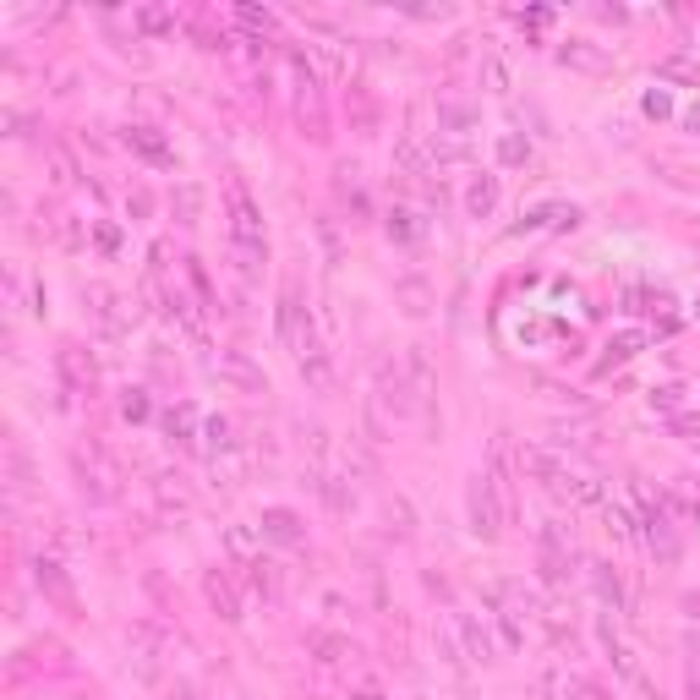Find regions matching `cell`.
I'll return each instance as SVG.
<instances>
[{"label":"cell","instance_id":"9a60e30c","mask_svg":"<svg viewBox=\"0 0 700 700\" xmlns=\"http://www.w3.org/2000/svg\"><path fill=\"white\" fill-rule=\"evenodd\" d=\"M640 525H646V536H640V542H646L662 564H673V558H679V536L668 531V520H662L657 509H646V520H640Z\"/></svg>","mask_w":700,"mask_h":700},{"label":"cell","instance_id":"e575fe53","mask_svg":"<svg viewBox=\"0 0 700 700\" xmlns=\"http://www.w3.org/2000/svg\"><path fill=\"white\" fill-rule=\"evenodd\" d=\"M93 241H99V252H121V230H115V225H99V230H93Z\"/></svg>","mask_w":700,"mask_h":700},{"label":"cell","instance_id":"8d00e7d4","mask_svg":"<svg viewBox=\"0 0 700 700\" xmlns=\"http://www.w3.org/2000/svg\"><path fill=\"white\" fill-rule=\"evenodd\" d=\"M690 695H695V700H700V657H695V662H690Z\"/></svg>","mask_w":700,"mask_h":700},{"label":"cell","instance_id":"277c9868","mask_svg":"<svg viewBox=\"0 0 700 700\" xmlns=\"http://www.w3.org/2000/svg\"><path fill=\"white\" fill-rule=\"evenodd\" d=\"M465 509H471V531L482 536V542H493V536L504 531V520H509L487 476H476V482H471V498H465Z\"/></svg>","mask_w":700,"mask_h":700},{"label":"cell","instance_id":"30bf717a","mask_svg":"<svg viewBox=\"0 0 700 700\" xmlns=\"http://www.w3.org/2000/svg\"><path fill=\"white\" fill-rule=\"evenodd\" d=\"M126 646H132V657H137V679H159V646H165V635H159L154 624H137L132 635H126Z\"/></svg>","mask_w":700,"mask_h":700},{"label":"cell","instance_id":"d4e9b609","mask_svg":"<svg viewBox=\"0 0 700 700\" xmlns=\"http://www.w3.org/2000/svg\"><path fill=\"white\" fill-rule=\"evenodd\" d=\"M498 159H504V165H525V159H531V143H525L520 132H504L498 137Z\"/></svg>","mask_w":700,"mask_h":700},{"label":"cell","instance_id":"5bb4252c","mask_svg":"<svg viewBox=\"0 0 700 700\" xmlns=\"http://www.w3.org/2000/svg\"><path fill=\"white\" fill-rule=\"evenodd\" d=\"M454 629H460V640H465V651H471V662H498V651H493V635H487L482 624H476L471 613H454Z\"/></svg>","mask_w":700,"mask_h":700},{"label":"cell","instance_id":"7a4b0ae2","mask_svg":"<svg viewBox=\"0 0 700 700\" xmlns=\"http://www.w3.org/2000/svg\"><path fill=\"white\" fill-rule=\"evenodd\" d=\"M597 640H602V651H608V662H613V673H618V679H624V684H629V690H635L640 700H662L657 690H651V679H646V668H640V651H635V646H629V640H624V635H618V629H613V618H608V613H602V618H597Z\"/></svg>","mask_w":700,"mask_h":700},{"label":"cell","instance_id":"5b68a950","mask_svg":"<svg viewBox=\"0 0 700 700\" xmlns=\"http://www.w3.org/2000/svg\"><path fill=\"white\" fill-rule=\"evenodd\" d=\"M214 372H219V383H230V389H241V394H263V389H268L263 367H252L247 350H219Z\"/></svg>","mask_w":700,"mask_h":700},{"label":"cell","instance_id":"1f68e13d","mask_svg":"<svg viewBox=\"0 0 700 700\" xmlns=\"http://www.w3.org/2000/svg\"><path fill=\"white\" fill-rule=\"evenodd\" d=\"M175 208H181V225H197V208H203V192H197V186H181Z\"/></svg>","mask_w":700,"mask_h":700},{"label":"cell","instance_id":"8fae6325","mask_svg":"<svg viewBox=\"0 0 700 700\" xmlns=\"http://www.w3.org/2000/svg\"><path fill=\"white\" fill-rule=\"evenodd\" d=\"M208 482H214V487H241V482H247V449L230 443V449L208 454Z\"/></svg>","mask_w":700,"mask_h":700},{"label":"cell","instance_id":"7c38bea8","mask_svg":"<svg viewBox=\"0 0 700 700\" xmlns=\"http://www.w3.org/2000/svg\"><path fill=\"white\" fill-rule=\"evenodd\" d=\"M126 148H132V154H143L148 165H159V170L175 165V154L165 148V137H159L154 126H126Z\"/></svg>","mask_w":700,"mask_h":700},{"label":"cell","instance_id":"836d02e7","mask_svg":"<svg viewBox=\"0 0 700 700\" xmlns=\"http://www.w3.org/2000/svg\"><path fill=\"white\" fill-rule=\"evenodd\" d=\"M438 651H443V662H449L454 673H465V662H471V657H460V646H454V635H449V629L438 635Z\"/></svg>","mask_w":700,"mask_h":700},{"label":"cell","instance_id":"603a6c76","mask_svg":"<svg viewBox=\"0 0 700 700\" xmlns=\"http://www.w3.org/2000/svg\"><path fill=\"white\" fill-rule=\"evenodd\" d=\"M651 411L679 416L684 411V383H662V389H651Z\"/></svg>","mask_w":700,"mask_h":700},{"label":"cell","instance_id":"484cf974","mask_svg":"<svg viewBox=\"0 0 700 700\" xmlns=\"http://www.w3.org/2000/svg\"><path fill=\"white\" fill-rule=\"evenodd\" d=\"M247 569H252V591H258V597H274V591H279V586H274V564H268V558L258 553Z\"/></svg>","mask_w":700,"mask_h":700},{"label":"cell","instance_id":"8992f818","mask_svg":"<svg viewBox=\"0 0 700 700\" xmlns=\"http://www.w3.org/2000/svg\"><path fill=\"white\" fill-rule=\"evenodd\" d=\"M258 531H263V542H279V547H301V542H307V520H301L296 509H285V504L263 509Z\"/></svg>","mask_w":700,"mask_h":700},{"label":"cell","instance_id":"ffe728a7","mask_svg":"<svg viewBox=\"0 0 700 700\" xmlns=\"http://www.w3.org/2000/svg\"><path fill=\"white\" fill-rule=\"evenodd\" d=\"M383 230H389V241H400V247H405V241H416V236H422V225H416V214H411V208H389Z\"/></svg>","mask_w":700,"mask_h":700},{"label":"cell","instance_id":"6da1fadb","mask_svg":"<svg viewBox=\"0 0 700 700\" xmlns=\"http://www.w3.org/2000/svg\"><path fill=\"white\" fill-rule=\"evenodd\" d=\"M225 203H230V252L241 258V274H258V263L268 258V236H263L258 203H252V192L241 181L225 186Z\"/></svg>","mask_w":700,"mask_h":700},{"label":"cell","instance_id":"cb8c5ba5","mask_svg":"<svg viewBox=\"0 0 700 700\" xmlns=\"http://www.w3.org/2000/svg\"><path fill=\"white\" fill-rule=\"evenodd\" d=\"M602 520H608V531L618 536V542H635V520H629V509L624 504H602Z\"/></svg>","mask_w":700,"mask_h":700},{"label":"cell","instance_id":"d590c367","mask_svg":"<svg viewBox=\"0 0 700 700\" xmlns=\"http://www.w3.org/2000/svg\"><path fill=\"white\" fill-rule=\"evenodd\" d=\"M170 700H203V695H197L192 684H175V690H170Z\"/></svg>","mask_w":700,"mask_h":700},{"label":"cell","instance_id":"7402d4cb","mask_svg":"<svg viewBox=\"0 0 700 700\" xmlns=\"http://www.w3.org/2000/svg\"><path fill=\"white\" fill-rule=\"evenodd\" d=\"M225 542H230V553H236V558H247V564H252V558H258L263 531H252V525H230V531H225Z\"/></svg>","mask_w":700,"mask_h":700},{"label":"cell","instance_id":"d6986e66","mask_svg":"<svg viewBox=\"0 0 700 700\" xmlns=\"http://www.w3.org/2000/svg\"><path fill=\"white\" fill-rule=\"evenodd\" d=\"M55 367H61V378L72 383V389H88L93 383V361H83V345H66L61 356H55Z\"/></svg>","mask_w":700,"mask_h":700},{"label":"cell","instance_id":"74e56055","mask_svg":"<svg viewBox=\"0 0 700 700\" xmlns=\"http://www.w3.org/2000/svg\"><path fill=\"white\" fill-rule=\"evenodd\" d=\"M684 126H690V132H700V104H690V110H684Z\"/></svg>","mask_w":700,"mask_h":700},{"label":"cell","instance_id":"e0dca14e","mask_svg":"<svg viewBox=\"0 0 700 700\" xmlns=\"http://www.w3.org/2000/svg\"><path fill=\"white\" fill-rule=\"evenodd\" d=\"M493 208H498V175H471V186H465V214L487 219Z\"/></svg>","mask_w":700,"mask_h":700},{"label":"cell","instance_id":"83f0119b","mask_svg":"<svg viewBox=\"0 0 700 700\" xmlns=\"http://www.w3.org/2000/svg\"><path fill=\"white\" fill-rule=\"evenodd\" d=\"M50 181H55V186H72V181H77V165H72V154L50 148Z\"/></svg>","mask_w":700,"mask_h":700},{"label":"cell","instance_id":"3957f363","mask_svg":"<svg viewBox=\"0 0 700 700\" xmlns=\"http://www.w3.org/2000/svg\"><path fill=\"white\" fill-rule=\"evenodd\" d=\"M279 340H285L290 356H307L312 345H323L318 329H312V312L301 307V290H296V285L279 290Z\"/></svg>","mask_w":700,"mask_h":700},{"label":"cell","instance_id":"f1b7e54d","mask_svg":"<svg viewBox=\"0 0 700 700\" xmlns=\"http://www.w3.org/2000/svg\"><path fill=\"white\" fill-rule=\"evenodd\" d=\"M640 110H646V115H651V121H668V115H673V99H668V93H662V83H657V88H651V93H646V99H640Z\"/></svg>","mask_w":700,"mask_h":700},{"label":"cell","instance_id":"f546056e","mask_svg":"<svg viewBox=\"0 0 700 700\" xmlns=\"http://www.w3.org/2000/svg\"><path fill=\"white\" fill-rule=\"evenodd\" d=\"M121 416H126V422H148V394L143 389H126L121 394Z\"/></svg>","mask_w":700,"mask_h":700},{"label":"cell","instance_id":"d6a6232c","mask_svg":"<svg viewBox=\"0 0 700 700\" xmlns=\"http://www.w3.org/2000/svg\"><path fill=\"white\" fill-rule=\"evenodd\" d=\"M312 646L323 651V662H345V657H356V646H345V640H334V635H318Z\"/></svg>","mask_w":700,"mask_h":700},{"label":"cell","instance_id":"52a82bcc","mask_svg":"<svg viewBox=\"0 0 700 700\" xmlns=\"http://www.w3.org/2000/svg\"><path fill=\"white\" fill-rule=\"evenodd\" d=\"M203 597H208V608L225 618V624H241V618H247V608H241V597H236V586H230L225 569H208V575H203Z\"/></svg>","mask_w":700,"mask_h":700},{"label":"cell","instance_id":"4dcf8cb0","mask_svg":"<svg viewBox=\"0 0 700 700\" xmlns=\"http://www.w3.org/2000/svg\"><path fill=\"white\" fill-rule=\"evenodd\" d=\"M236 22H241V28H252V33H268V28H274V11H258V6H236Z\"/></svg>","mask_w":700,"mask_h":700},{"label":"cell","instance_id":"f35d334b","mask_svg":"<svg viewBox=\"0 0 700 700\" xmlns=\"http://www.w3.org/2000/svg\"><path fill=\"white\" fill-rule=\"evenodd\" d=\"M350 700H383V695H350Z\"/></svg>","mask_w":700,"mask_h":700},{"label":"cell","instance_id":"ba28073f","mask_svg":"<svg viewBox=\"0 0 700 700\" xmlns=\"http://www.w3.org/2000/svg\"><path fill=\"white\" fill-rule=\"evenodd\" d=\"M558 61H564L569 72H608L613 55L602 50V44H591V39H564L558 44Z\"/></svg>","mask_w":700,"mask_h":700},{"label":"cell","instance_id":"9c48e42d","mask_svg":"<svg viewBox=\"0 0 700 700\" xmlns=\"http://www.w3.org/2000/svg\"><path fill=\"white\" fill-rule=\"evenodd\" d=\"M33 580H39V591L55 602V608H66V613L77 608V591H72V580H66V569L55 564V558H39V564H33Z\"/></svg>","mask_w":700,"mask_h":700},{"label":"cell","instance_id":"4316f807","mask_svg":"<svg viewBox=\"0 0 700 700\" xmlns=\"http://www.w3.org/2000/svg\"><path fill=\"white\" fill-rule=\"evenodd\" d=\"M132 22H137L143 33H170V28H175V17H170V11H159V6H143Z\"/></svg>","mask_w":700,"mask_h":700},{"label":"cell","instance_id":"2e32d148","mask_svg":"<svg viewBox=\"0 0 700 700\" xmlns=\"http://www.w3.org/2000/svg\"><path fill=\"white\" fill-rule=\"evenodd\" d=\"M203 416H197V405L192 400H181L175 411H165V433H170V443H197V433H203Z\"/></svg>","mask_w":700,"mask_h":700},{"label":"cell","instance_id":"ac0fdd59","mask_svg":"<svg viewBox=\"0 0 700 700\" xmlns=\"http://www.w3.org/2000/svg\"><path fill=\"white\" fill-rule=\"evenodd\" d=\"M591 586H597V597H602V608H608V613L629 608V602H624V580H618L613 564H591Z\"/></svg>","mask_w":700,"mask_h":700},{"label":"cell","instance_id":"44dd1931","mask_svg":"<svg viewBox=\"0 0 700 700\" xmlns=\"http://www.w3.org/2000/svg\"><path fill=\"white\" fill-rule=\"evenodd\" d=\"M640 345H646V334H640V329H624V334H613V340H608V361H602V367H618V361L640 356Z\"/></svg>","mask_w":700,"mask_h":700},{"label":"cell","instance_id":"4fadbf2b","mask_svg":"<svg viewBox=\"0 0 700 700\" xmlns=\"http://www.w3.org/2000/svg\"><path fill=\"white\" fill-rule=\"evenodd\" d=\"M296 367H301V378H307L312 394H334V361H329L323 345H312L307 356H296Z\"/></svg>","mask_w":700,"mask_h":700}]
</instances>
